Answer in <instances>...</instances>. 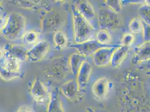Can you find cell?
<instances>
[{
    "instance_id": "obj_9",
    "label": "cell",
    "mask_w": 150,
    "mask_h": 112,
    "mask_svg": "<svg viewBox=\"0 0 150 112\" xmlns=\"http://www.w3.org/2000/svg\"><path fill=\"white\" fill-rule=\"evenodd\" d=\"M120 45H110L101 48L93 55L94 65L98 67H105L110 64L112 53Z\"/></svg>"
},
{
    "instance_id": "obj_23",
    "label": "cell",
    "mask_w": 150,
    "mask_h": 112,
    "mask_svg": "<svg viewBox=\"0 0 150 112\" xmlns=\"http://www.w3.org/2000/svg\"><path fill=\"white\" fill-rule=\"evenodd\" d=\"M4 67L13 72H19L20 69V61L11 56L5 55Z\"/></svg>"
},
{
    "instance_id": "obj_40",
    "label": "cell",
    "mask_w": 150,
    "mask_h": 112,
    "mask_svg": "<svg viewBox=\"0 0 150 112\" xmlns=\"http://www.w3.org/2000/svg\"><path fill=\"white\" fill-rule=\"evenodd\" d=\"M146 74L147 75H149V76H150V71L147 72H146Z\"/></svg>"
},
{
    "instance_id": "obj_11",
    "label": "cell",
    "mask_w": 150,
    "mask_h": 112,
    "mask_svg": "<svg viewBox=\"0 0 150 112\" xmlns=\"http://www.w3.org/2000/svg\"><path fill=\"white\" fill-rule=\"evenodd\" d=\"M12 4L24 9L33 11H44L50 10L48 0H11Z\"/></svg>"
},
{
    "instance_id": "obj_15",
    "label": "cell",
    "mask_w": 150,
    "mask_h": 112,
    "mask_svg": "<svg viewBox=\"0 0 150 112\" xmlns=\"http://www.w3.org/2000/svg\"><path fill=\"white\" fill-rule=\"evenodd\" d=\"M110 82L106 77H100L92 86V92L95 98L100 101L106 99L110 89Z\"/></svg>"
},
{
    "instance_id": "obj_29",
    "label": "cell",
    "mask_w": 150,
    "mask_h": 112,
    "mask_svg": "<svg viewBox=\"0 0 150 112\" xmlns=\"http://www.w3.org/2000/svg\"><path fill=\"white\" fill-rule=\"evenodd\" d=\"M134 41V36L133 34L127 33H125L122 39V45L130 47Z\"/></svg>"
},
{
    "instance_id": "obj_6",
    "label": "cell",
    "mask_w": 150,
    "mask_h": 112,
    "mask_svg": "<svg viewBox=\"0 0 150 112\" xmlns=\"http://www.w3.org/2000/svg\"><path fill=\"white\" fill-rule=\"evenodd\" d=\"M99 27L100 29L110 30L118 28L121 25V19L118 13L108 8H100L98 15Z\"/></svg>"
},
{
    "instance_id": "obj_5",
    "label": "cell",
    "mask_w": 150,
    "mask_h": 112,
    "mask_svg": "<svg viewBox=\"0 0 150 112\" xmlns=\"http://www.w3.org/2000/svg\"><path fill=\"white\" fill-rule=\"evenodd\" d=\"M69 69V59L65 57H59L53 59L43 69L45 76L55 82H61L67 77Z\"/></svg>"
},
{
    "instance_id": "obj_17",
    "label": "cell",
    "mask_w": 150,
    "mask_h": 112,
    "mask_svg": "<svg viewBox=\"0 0 150 112\" xmlns=\"http://www.w3.org/2000/svg\"><path fill=\"white\" fill-rule=\"evenodd\" d=\"M150 60V42H144L134 50V53L132 58L133 65H138L141 63Z\"/></svg>"
},
{
    "instance_id": "obj_28",
    "label": "cell",
    "mask_w": 150,
    "mask_h": 112,
    "mask_svg": "<svg viewBox=\"0 0 150 112\" xmlns=\"http://www.w3.org/2000/svg\"><path fill=\"white\" fill-rule=\"evenodd\" d=\"M106 7L115 13H119L122 9L121 0H105Z\"/></svg>"
},
{
    "instance_id": "obj_34",
    "label": "cell",
    "mask_w": 150,
    "mask_h": 112,
    "mask_svg": "<svg viewBox=\"0 0 150 112\" xmlns=\"http://www.w3.org/2000/svg\"><path fill=\"white\" fill-rule=\"evenodd\" d=\"M5 23H6V16H0V33L5 25Z\"/></svg>"
},
{
    "instance_id": "obj_2",
    "label": "cell",
    "mask_w": 150,
    "mask_h": 112,
    "mask_svg": "<svg viewBox=\"0 0 150 112\" xmlns=\"http://www.w3.org/2000/svg\"><path fill=\"white\" fill-rule=\"evenodd\" d=\"M71 10L75 43H81L91 40L96 29L82 15L76 4L72 5Z\"/></svg>"
},
{
    "instance_id": "obj_33",
    "label": "cell",
    "mask_w": 150,
    "mask_h": 112,
    "mask_svg": "<svg viewBox=\"0 0 150 112\" xmlns=\"http://www.w3.org/2000/svg\"><path fill=\"white\" fill-rule=\"evenodd\" d=\"M85 112H108L106 111H102L100 109H97L93 107H87L85 109Z\"/></svg>"
},
{
    "instance_id": "obj_3",
    "label": "cell",
    "mask_w": 150,
    "mask_h": 112,
    "mask_svg": "<svg viewBox=\"0 0 150 112\" xmlns=\"http://www.w3.org/2000/svg\"><path fill=\"white\" fill-rule=\"evenodd\" d=\"M26 28V19L21 13H9L6 16V23L1 31V35L8 40H15L22 38Z\"/></svg>"
},
{
    "instance_id": "obj_25",
    "label": "cell",
    "mask_w": 150,
    "mask_h": 112,
    "mask_svg": "<svg viewBox=\"0 0 150 112\" xmlns=\"http://www.w3.org/2000/svg\"><path fill=\"white\" fill-rule=\"evenodd\" d=\"M96 40L99 43L103 45H110L112 41V37L108 30L105 29H100L96 34Z\"/></svg>"
},
{
    "instance_id": "obj_22",
    "label": "cell",
    "mask_w": 150,
    "mask_h": 112,
    "mask_svg": "<svg viewBox=\"0 0 150 112\" xmlns=\"http://www.w3.org/2000/svg\"><path fill=\"white\" fill-rule=\"evenodd\" d=\"M23 75V74L20 72H13L7 69L4 66H0V78L4 81H11L22 78Z\"/></svg>"
},
{
    "instance_id": "obj_37",
    "label": "cell",
    "mask_w": 150,
    "mask_h": 112,
    "mask_svg": "<svg viewBox=\"0 0 150 112\" xmlns=\"http://www.w3.org/2000/svg\"><path fill=\"white\" fill-rule=\"evenodd\" d=\"M56 2H62V3H66L69 0H54Z\"/></svg>"
},
{
    "instance_id": "obj_7",
    "label": "cell",
    "mask_w": 150,
    "mask_h": 112,
    "mask_svg": "<svg viewBox=\"0 0 150 112\" xmlns=\"http://www.w3.org/2000/svg\"><path fill=\"white\" fill-rule=\"evenodd\" d=\"M30 94L36 104H48L50 93L43 81L36 77L30 87Z\"/></svg>"
},
{
    "instance_id": "obj_4",
    "label": "cell",
    "mask_w": 150,
    "mask_h": 112,
    "mask_svg": "<svg viewBox=\"0 0 150 112\" xmlns=\"http://www.w3.org/2000/svg\"><path fill=\"white\" fill-rule=\"evenodd\" d=\"M66 21V14L58 9H50L44 12L40 21V29L43 33L55 32L62 28Z\"/></svg>"
},
{
    "instance_id": "obj_14",
    "label": "cell",
    "mask_w": 150,
    "mask_h": 112,
    "mask_svg": "<svg viewBox=\"0 0 150 112\" xmlns=\"http://www.w3.org/2000/svg\"><path fill=\"white\" fill-rule=\"evenodd\" d=\"M92 69L93 67L90 63L86 61L83 63L77 73V75H76V81L80 90L83 93H85L86 89L92 72Z\"/></svg>"
},
{
    "instance_id": "obj_35",
    "label": "cell",
    "mask_w": 150,
    "mask_h": 112,
    "mask_svg": "<svg viewBox=\"0 0 150 112\" xmlns=\"http://www.w3.org/2000/svg\"><path fill=\"white\" fill-rule=\"evenodd\" d=\"M17 112H31V110L26 106L20 107Z\"/></svg>"
},
{
    "instance_id": "obj_8",
    "label": "cell",
    "mask_w": 150,
    "mask_h": 112,
    "mask_svg": "<svg viewBox=\"0 0 150 112\" xmlns=\"http://www.w3.org/2000/svg\"><path fill=\"white\" fill-rule=\"evenodd\" d=\"M59 90L67 99L72 102L80 103L85 98V93L80 90L77 82L74 80L63 83Z\"/></svg>"
},
{
    "instance_id": "obj_21",
    "label": "cell",
    "mask_w": 150,
    "mask_h": 112,
    "mask_svg": "<svg viewBox=\"0 0 150 112\" xmlns=\"http://www.w3.org/2000/svg\"><path fill=\"white\" fill-rule=\"evenodd\" d=\"M53 39L56 47L58 49H63L67 45V37L64 33L61 30H57L54 32Z\"/></svg>"
},
{
    "instance_id": "obj_39",
    "label": "cell",
    "mask_w": 150,
    "mask_h": 112,
    "mask_svg": "<svg viewBox=\"0 0 150 112\" xmlns=\"http://www.w3.org/2000/svg\"><path fill=\"white\" fill-rule=\"evenodd\" d=\"M3 1L4 0H0V9L1 8V6H2V2H3Z\"/></svg>"
},
{
    "instance_id": "obj_32",
    "label": "cell",
    "mask_w": 150,
    "mask_h": 112,
    "mask_svg": "<svg viewBox=\"0 0 150 112\" xmlns=\"http://www.w3.org/2000/svg\"><path fill=\"white\" fill-rule=\"evenodd\" d=\"M138 65H139L138 69H140L141 70L146 71V72L150 71V60L146 62L141 63Z\"/></svg>"
},
{
    "instance_id": "obj_26",
    "label": "cell",
    "mask_w": 150,
    "mask_h": 112,
    "mask_svg": "<svg viewBox=\"0 0 150 112\" xmlns=\"http://www.w3.org/2000/svg\"><path fill=\"white\" fill-rule=\"evenodd\" d=\"M39 34L37 31L34 30L26 31L22 37L23 43L26 44H33L38 42Z\"/></svg>"
},
{
    "instance_id": "obj_13",
    "label": "cell",
    "mask_w": 150,
    "mask_h": 112,
    "mask_svg": "<svg viewBox=\"0 0 150 112\" xmlns=\"http://www.w3.org/2000/svg\"><path fill=\"white\" fill-rule=\"evenodd\" d=\"M77 7L82 15L88 20L95 29L99 28L98 15L94 7L88 0H84L76 4Z\"/></svg>"
},
{
    "instance_id": "obj_24",
    "label": "cell",
    "mask_w": 150,
    "mask_h": 112,
    "mask_svg": "<svg viewBox=\"0 0 150 112\" xmlns=\"http://www.w3.org/2000/svg\"><path fill=\"white\" fill-rule=\"evenodd\" d=\"M129 29L132 33L141 34L143 31V21L139 18L132 19L129 23Z\"/></svg>"
},
{
    "instance_id": "obj_18",
    "label": "cell",
    "mask_w": 150,
    "mask_h": 112,
    "mask_svg": "<svg viewBox=\"0 0 150 112\" xmlns=\"http://www.w3.org/2000/svg\"><path fill=\"white\" fill-rule=\"evenodd\" d=\"M129 47L128 46L120 45L119 47L114 50L110 64L112 67L118 68L121 66L129 52Z\"/></svg>"
},
{
    "instance_id": "obj_20",
    "label": "cell",
    "mask_w": 150,
    "mask_h": 112,
    "mask_svg": "<svg viewBox=\"0 0 150 112\" xmlns=\"http://www.w3.org/2000/svg\"><path fill=\"white\" fill-rule=\"evenodd\" d=\"M86 61V57L79 53H75L71 55L69 59V69L72 74L75 76L77 75L82 65Z\"/></svg>"
},
{
    "instance_id": "obj_27",
    "label": "cell",
    "mask_w": 150,
    "mask_h": 112,
    "mask_svg": "<svg viewBox=\"0 0 150 112\" xmlns=\"http://www.w3.org/2000/svg\"><path fill=\"white\" fill-rule=\"evenodd\" d=\"M138 15L144 23L150 25V6H142L138 9Z\"/></svg>"
},
{
    "instance_id": "obj_1",
    "label": "cell",
    "mask_w": 150,
    "mask_h": 112,
    "mask_svg": "<svg viewBox=\"0 0 150 112\" xmlns=\"http://www.w3.org/2000/svg\"><path fill=\"white\" fill-rule=\"evenodd\" d=\"M118 87V98L125 112H150L144 81L137 74L130 69L123 71Z\"/></svg>"
},
{
    "instance_id": "obj_36",
    "label": "cell",
    "mask_w": 150,
    "mask_h": 112,
    "mask_svg": "<svg viewBox=\"0 0 150 112\" xmlns=\"http://www.w3.org/2000/svg\"><path fill=\"white\" fill-rule=\"evenodd\" d=\"M4 55H5V52H4V49L0 48V59L1 58H2L4 56Z\"/></svg>"
},
{
    "instance_id": "obj_31",
    "label": "cell",
    "mask_w": 150,
    "mask_h": 112,
    "mask_svg": "<svg viewBox=\"0 0 150 112\" xmlns=\"http://www.w3.org/2000/svg\"><path fill=\"white\" fill-rule=\"evenodd\" d=\"M146 0H122V5H136V4H145Z\"/></svg>"
},
{
    "instance_id": "obj_30",
    "label": "cell",
    "mask_w": 150,
    "mask_h": 112,
    "mask_svg": "<svg viewBox=\"0 0 150 112\" xmlns=\"http://www.w3.org/2000/svg\"><path fill=\"white\" fill-rule=\"evenodd\" d=\"M143 42H150V25H148L143 22V31H142Z\"/></svg>"
},
{
    "instance_id": "obj_19",
    "label": "cell",
    "mask_w": 150,
    "mask_h": 112,
    "mask_svg": "<svg viewBox=\"0 0 150 112\" xmlns=\"http://www.w3.org/2000/svg\"><path fill=\"white\" fill-rule=\"evenodd\" d=\"M47 112H65L60 98L59 88H55L50 93Z\"/></svg>"
},
{
    "instance_id": "obj_38",
    "label": "cell",
    "mask_w": 150,
    "mask_h": 112,
    "mask_svg": "<svg viewBox=\"0 0 150 112\" xmlns=\"http://www.w3.org/2000/svg\"><path fill=\"white\" fill-rule=\"evenodd\" d=\"M144 4L147 6H150V0H146Z\"/></svg>"
},
{
    "instance_id": "obj_12",
    "label": "cell",
    "mask_w": 150,
    "mask_h": 112,
    "mask_svg": "<svg viewBox=\"0 0 150 112\" xmlns=\"http://www.w3.org/2000/svg\"><path fill=\"white\" fill-rule=\"evenodd\" d=\"M110 45H103L98 42L96 39L89 40L81 43H75L70 45L71 48H75L78 53L83 56L87 57L93 56L95 52L103 47L109 46Z\"/></svg>"
},
{
    "instance_id": "obj_10",
    "label": "cell",
    "mask_w": 150,
    "mask_h": 112,
    "mask_svg": "<svg viewBox=\"0 0 150 112\" xmlns=\"http://www.w3.org/2000/svg\"><path fill=\"white\" fill-rule=\"evenodd\" d=\"M50 49V44L46 40L38 42L31 49L28 50L27 60L31 62H38L42 60Z\"/></svg>"
},
{
    "instance_id": "obj_16",
    "label": "cell",
    "mask_w": 150,
    "mask_h": 112,
    "mask_svg": "<svg viewBox=\"0 0 150 112\" xmlns=\"http://www.w3.org/2000/svg\"><path fill=\"white\" fill-rule=\"evenodd\" d=\"M3 49L5 52V55L6 56H11L19 60L20 62L24 61L27 60L28 50L23 45L6 44Z\"/></svg>"
}]
</instances>
